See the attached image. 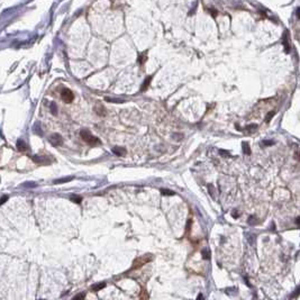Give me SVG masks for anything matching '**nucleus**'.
<instances>
[{
    "label": "nucleus",
    "mask_w": 300,
    "mask_h": 300,
    "mask_svg": "<svg viewBox=\"0 0 300 300\" xmlns=\"http://www.w3.org/2000/svg\"><path fill=\"white\" fill-rule=\"evenodd\" d=\"M80 135H81L82 140H85L87 144L91 145V146H95V145H97V144H100L99 138H97L96 136L91 135V133H90L88 129H82V131L80 132Z\"/></svg>",
    "instance_id": "obj_1"
},
{
    "label": "nucleus",
    "mask_w": 300,
    "mask_h": 300,
    "mask_svg": "<svg viewBox=\"0 0 300 300\" xmlns=\"http://www.w3.org/2000/svg\"><path fill=\"white\" fill-rule=\"evenodd\" d=\"M61 97H62V99L65 101V102L70 104V102H72L73 98H74V95L72 93V91L70 90V89H63L62 92H61Z\"/></svg>",
    "instance_id": "obj_2"
},
{
    "label": "nucleus",
    "mask_w": 300,
    "mask_h": 300,
    "mask_svg": "<svg viewBox=\"0 0 300 300\" xmlns=\"http://www.w3.org/2000/svg\"><path fill=\"white\" fill-rule=\"evenodd\" d=\"M51 142H52V144L53 145H55V146L61 145V144H62V137L60 136L59 134H54V135L51 137Z\"/></svg>",
    "instance_id": "obj_3"
},
{
    "label": "nucleus",
    "mask_w": 300,
    "mask_h": 300,
    "mask_svg": "<svg viewBox=\"0 0 300 300\" xmlns=\"http://www.w3.org/2000/svg\"><path fill=\"white\" fill-rule=\"evenodd\" d=\"M111 151H112V153L116 154L117 156H123V155H125V154H126V150H125V148H123V147L116 146V147H114Z\"/></svg>",
    "instance_id": "obj_4"
},
{
    "label": "nucleus",
    "mask_w": 300,
    "mask_h": 300,
    "mask_svg": "<svg viewBox=\"0 0 300 300\" xmlns=\"http://www.w3.org/2000/svg\"><path fill=\"white\" fill-rule=\"evenodd\" d=\"M151 80H152V75H150V77H148L145 81H144L143 85H142V88H140V90H142V91H145V90L148 88V85H150V83H151Z\"/></svg>",
    "instance_id": "obj_5"
},
{
    "label": "nucleus",
    "mask_w": 300,
    "mask_h": 300,
    "mask_svg": "<svg viewBox=\"0 0 300 300\" xmlns=\"http://www.w3.org/2000/svg\"><path fill=\"white\" fill-rule=\"evenodd\" d=\"M242 146H243V152H244L245 154H247V155H250L251 154V148H250V145H248V143H243L242 144Z\"/></svg>",
    "instance_id": "obj_6"
},
{
    "label": "nucleus",
    "mask_w": 300,
    "mask_h": 300,
    "mask_svg": "<svg viewBox=\"0 0 300 300\" xmlns=\"http://www.w3.org/2000/svg\"><path fill=\"white\" fill-rule=\"evenodd\" d=\"M106 101L114 102V104H123V102H125V100H123V99H114V98H106Z\"/></svg>",
    "instance_id": "obj_7"
},
{
    "label": "nucleus",
    "mask_w": 300,
    "mask_h": 300,
    "mask_svg": "<svg viewBox=\"0 0 300 300\" xmlns=\"http://www.w3.org/2000/svg\"><path fill=\"white\" fill-rule=\"evenodd\" d=\"M106 287V283H99V284H96V286H92V290L93 291H98L100 290V289H102V288Z\"/></svg>",
    "instance_id": "obj_8"
},
{
    "label": "nucleus",
    "mask_w": 300,
    "mask_h": 300,
    "mask_svg": "<svg viewBox=\"0 0 300 300\" xmlns=\"http://www.w3.org/2000/svg\"><path fill=\"white\" fill-rule=\"evenodd\" d=\"M161 192H162V195H164V196H174V195H176L173 191L168 190V189H162L161 190Z\"/></svg>",
    "instance_id": "obj_9"
},
{
    "label": "nucleus",
    "mask_w": 300,
    "mask_h": 300,
    "mask_svg": "<svg viewBox=\"0 0 300 300\" xmlns=\"http://www.w3.org/2000/svg\"><path fill=\"white\" fill-rule=\"evenodd\" d=\"M201 253H202V258L205 259V260H208V259H210V256H209V255H210V253H209L207 250H202Z\"/></svg>",
    "instance_id": "obj_10"
},
{
    "label": "nucleus",
    "mask_w": 300,
    "mask_h": 300,
    "mask_svg": "<svg viewBox=\"0 0 300 300\" xmlns=\"http://www.w3.org/2000/svg\"><path fill=\"white\" fill-rule=\"evenodd\" d=\"M51 110H52L53 115L57 114V108H56V105L54 104V102H52V104H51Z\"/></svg>",
    "instance_id": "obj_11"
},
{
    "label": "nucleus",
    "mask_w": 300,
    "mask_h": 300,
    "mask_svg": "<svg viewBox=\"0 0 300 300\" xmlns=\"http://www.w3.org/2000/svg\"><path fill=\"white\" fill-rule=\"evenodd\" d=\"M97 108H99V111H97V114H98L99 116H105V115H106V112H104V111H105V108L104 107H101V106H98Z\"/></svg>",
    "instance_id": "obj_12"
},
{
    "label": "nucleus",
    "mask_w": 300,
    "mask_h": 300,
    "mask_svg": "<svg viewBox=\"0 0 300 300\" xmlns=\"http://www.w3.org/2000/svg\"><path fill=\"white\" fill-rule=\"evenodd\" d=\"M71 200H72V201H74V202H78V203H80V202L82 201L81 197H78V196H72Z\"/></svg>",
    "instance_id": "obj_13"
},
{
    "label": "nucleus",
    "mask_w": 300,
    "mask_h": 300,
    "mask_svg": "<svg viewBox=\"0 0 300 300\" xmlns=\"http://www.w3.org/2000/svg\"><path fill=\"white\" fill-rule=\"evenodd\" d=\"M70 180H72V178H64V179H61V180H56V181H55V183L68 182V181H70Z\"/></svg>",
    "instance_id": "obj_14"
},
{
    "label": "nucleus",
    "mask_w": 300,
    "mask_h": 300,
    "mask_svg": "<svg viewBox=\"0 0 300 300\" xmlns=\"http://www.w3.org/2000/svg\"><path fill=\"white\" fill-rule=\"evenodd\" d=\"M274 114H275L274 111H270V112L267 114V116H266V121H270V119H271V118H272V117H273Z\"/></svg>",
    "instance_id": "obj_15"
},
{
    "label": "nucleus",
    "mask_w": 300,
    "mask_h": 300,
    "mask_svg": "<svg viewBox=\"0 0 300 300\" xmlns=\"http://www.w3.org/2000/svg\"><path fill=\"white\" fill-rule=\"evenodd\" d=\"M219 153H220V154H223V155H225V157H228V156H231V154H229L228 152H225V151H223V150H220V151H219Z\"/></svg>",
    "instance_id": "obj_16"
},
{
    "label": "nucleus",
    "mask_w": 300,
    "mask_h": 300,
    "mask_svg": "<svg viewBox=\"0 0 300 300\" xmlns=\"http://www.w3.org/2000/svg\"><path fill=\"white\" fill-rule=\"evenodd\" d=\"M145 60H146V57H145V54H143V55H142V56H140V60H138V61H140V64H143L144 61H145Z\"/></svg>",
    "instance_id": "obj_17"
},
{
    "label": "nucleus",
    "mask_w": 300,
    "mask_h": 300,
    "mask_svg": "<svg viewBox=\"0 0 300 300\" xmlns=\"http://www.w3.org/2000/svg\"><path fill=\"white\" fill-rule=\"evenodd\" d=\"M85 294H78V296H75L74 299H81V298H85Z\"/></svg>",
    "instance_id": "obj_18"
},
{
    "label": "nucleus",
    "mask_w": 300,
    "mask_h": 300,
    "mask_svg": "<svg viewBox=\"0 0 300 300\" xmlns=\"http://www.w3.org/2000/svg\"><path fill=\"white\" fill-rule=\"evenodd\" d=\"M263 144H264V145H266V146H269V145H272V144H273V142H272V140H264V142H263Z\"/></svg>",
    "instance_id": "obj_19"
},
{
    "label": "nucleus",
    "mask_w": 300,
    "mask_h": 300,
    "mask_svg": "<svg viewBox=\"0 0 300 300\" xmlns=\"http://www.w3.org/2000/svg\"><path fill=\"white\" fill-rule=\"evenodd\" d=\"M198 299H203V296H202V294H199V296H198Z\"/></svg>",
    "instance_id": "obj_20"
}]
</instances>
